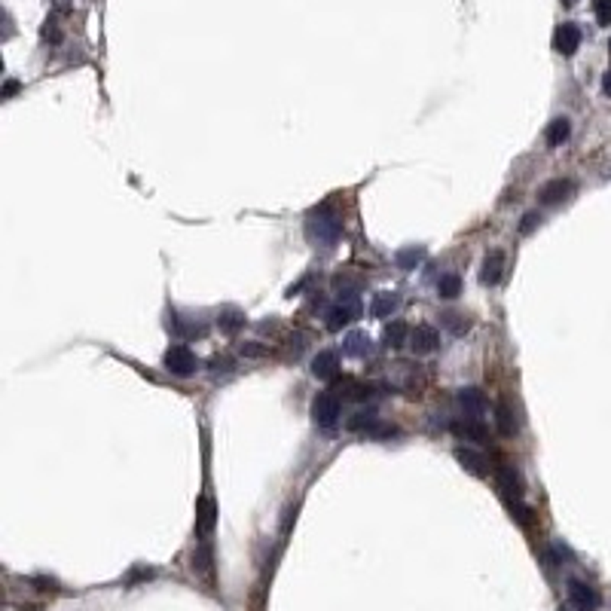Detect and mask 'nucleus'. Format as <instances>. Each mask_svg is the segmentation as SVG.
Segmentation results:
<instances>
[{
	"label": "nucleus",
	"mask_w": 611,
	"mask_h": 611,
	"mask_svg": "<svg viewBox=\"0 0 611 611\" xmlns=\"http://www.w3.org/2000/svg\"><path fill=\"white\" fill-rule=\"evenodd\" d=\"M306 236L318 247H334L343 238V220L330 205H318L306 214Z\"/></svg>",
	"instance_id": "1"
},
{
	"label": "nucleus",
	"mask_w": 611,
	"mask_h": 611,
	"mask_svg": "<svg viewBox=\"0 0 611 611\" xmlns=\"http://www.w3.org/2000/svg\"><path fill=\"white\" fill-rule=\"evenodd\" d=\"M358 315H361L358 293H355V291H343V297H339L336 303L324 312V324H327L330 330H343V327H349Z\"/></svg>",
	"instance_id": "2"
},
{
	"label": "nucleus",
	"mask_w": 611,
	"mask_h": 611,
	"mask_svg": "<svg viewBox=\"0 0 611 611\" xmlns=\"http://www.w3.org/2000/svg\"><path fill=\"white\" fill-rule=\"evenodd\" d=\"M339 413H343V404H339V398L334 391H321L312 398V422L327 431V434L336 428Z\"/></svg>",
	"instance_id": "3"
},
{
	"label": "nucleus",
	"mask_w": 611,
	"mask_h": 611,
	"mask_svg": "<svg viewBox=\"0 0 611 611\" xmlns=\"http://www.w3.org/2000/svg\"><path fill=\"white\" fill-rule=\"evenodd\" d=\"M569 605L575 611H599L602 596H599V590L593 584L571 578L569 581Z\"/></svg>",
	"instance_id": "4"
},
{
	"label": "nucleus",
	"mask_w": 611,
	"mask_h": 611,
	"mask_svg": "<svg viewBox=\"0 0 611 611\" xmlns=\"http://www.w3.org/2000/svg\"><path fill=\"white\" fill-rule=\"evenodd\" d=\"M165 370L172 376H193L196 373V355H193V349H187V345H172V349L165 352Z\"/></svg>",
	"instance_id": "5"
},
{
	"label": "nucleus",
	"mask_w": 611,
	"mask_h": 611,
	"mask_svg": "<svg viewBox=\"0 0 611 611\" xmlns=\"http://www.w3.org/2000/svg\"><path fill=\"white\" fill-rule=\"evenodd\" d=\"M581 40H584L581 28L571 25V22H566V25L556 28V34H553V49L560 52V56H575L578 46H581Z\"/></svg>",
	"instance_id": "6"
},
{
	"label": "nucleus",
	"mask_w": 611,
	"mask_h": 611,
	"mask_svg": "<svg viewBox=\"0 0 611 611\" xmlns=\"http://www.w3.org/2000/svg\"><path fill=\"white\" fill-rule=\"evenodd\" d=\"M455 462H459V465L465 468L468 474H474V477H486V474H489V462H486V455L477 453V450H471V446H459V450H455Z\"/></svg>",
	"instance_id": "7"
},
{
	"label": "nucleus",
	"mask_w": 611,
	"mask_h": 611,
	"mask_svg": "<svg viewBox=\"0 0 611 611\" xmlns=\"http://www.w3.org/2000/svg\"><path fill=\"white\" fill-rule=\"evenodd\" d=\"M437 345H440V334L434 327H428V324H422V327H416L409 334V349L416 355H431V352H437Z\"/></svg>",
	"instance_id": "8"
},
{
	"label": "nucleus",
	"mask_w": 611,
	"mask_h": 611,
	"mask_svg": "<svg viewBox=\"0 0 611 611\" xmlns=\"http://www.w3.org/2000/svg\"><path fill=\"white\" fill-rule=\"evenodd\" d=\"M495 477H498V486H501V492H505L507 501H520L523 498V480H520V474H516L514 468L498 465Z\"/></svg>",
	"instance_id": "9"
},
{
	"label": "nucleus",
	"mask_w": 611,
	"mask_h": 611,
	"mask_svg": "<svg viewBox=\"0 0 611 611\" xmlns=\"http://www.w3.org/2000/svg\"><path fill=\"white\" fill-rule=\"evenodd\" d=\"M575 193V187H571V181H551V184H544L541 187V193H538V202L541 205H562L566 199Z\"/></svg>",
	"instance_id": "10"
},
{
	"label": "nucleus",
	"mask_w": 611,
	"mask_h": 611,
	"mask_svg": "<svg viewBox=\"0 0 611 611\" xmlns=\"http://www.w3.org/2000/svg\"><path fill=\"white\" fill-rule=\"evenodd\" d=\"M459 404H462V409H465V416L468 419H480L483 416V409H486V394L480 391V389H462L459 391Z\"/></svg>",
	"instance_id": "11"
},
{
	"label": "nucleus",
	"mask_w": 611,
	"mask_h": 611,
	"mask_svg": "<svg viewBox=\"0 0 611 611\" xmlns=\"http://www.w3.org/2000/svg\"><path fill=\"white\" fill-rule=\"evenodd\" d=\"M501 275H505V254H501V251H489V254H486V260H483V269H480V282L492 288V284L501 282Z\"/></svg>",
	"instance_id": "12"
},
{
	"label": "nucleus",
	"mask_w": 611,
	"mask_h": 611,
	"mask_svg": "<svg viewBox=\"0 0 611 611\" xmlns=\"http://www.w3.org/2000/svg\"><path fill=\"white\" fill-rule=\"evenodd\" d=\"M571 138V122H569V117H556V120H551V126H547V131H544V144L551 147V150H556V147H562Z\"/></svg>",
	"instance_id": "13"
},
{
	"label": "nucleus",
	"mask_w": 611,
	"mask_h": 611,
	"mask_svg": "<svg viewBox=\"0 0 611 611\" xmlns=\"http://www.w3.org/2000/svg\"><path fill=\"white\" fill-rule=\"evenodd\" d=\"M370 349H373V343H370V336L364 330H352V334H345V339H343V352L349 355V358H367Z\"/></svg>",
	"instance_id": "14"
},
{
	"label": "nucleus",
	"mask_w": 611,
	"mask_h": 611,
	"mask_svg": "<svg viewBox=\"0 0 611 611\" xmlns=\"http://www.w3.org/2000/svg\"><path fill=\"white\" fill-rule=\"evenodd\" d=\"M312 373L318 379H336L339 376V355L336 352H318L312 361Z\"/></svg>",
	"instance_id": "15"
},
{
	"label": "nucleus",
	"mask_w": 611,
	"mask_h": 611,
	"mask_svg": "<svg viewBox=\"0 0 611 611\" xmlns=\"http://www.w3.org/2000/svg\"><path fill=\"white\" fill-rule=\"evenodd\" d=\"M495 428L505 437H514L516 428H520V425H516V416H514V407H510L507 400H498V404H495Z\"/></svg>",
	"instance_id": "16"
},
{
	"label": "nucleus",
	"mask_w": 611,
	"mask_h": 611,
	"mask_svg": "<svg viewBox=\"0 0 611 611\" xmlns=\"http://www.w3.org/2000/svg\"><path fill=\"white\" fill-rule=\"evenodd\" d=\"M398 306H400V297L398 293H391V291H379V293H373V300H370V312H373V318H389Z\"/></svg>",
	"instance_id": "17"
},
{
	"label": "nucleus",
	"mask_w": 611,
	"mask_h": 611,
	"mask_svg": "<svg viewBox=\"0 0 611 611\" xmlns=\"http://www.w3.org/2000/svg\"><path fill=\"white\" fill-rule=\"evenodd\" d=\"M373 425H376V407H361L358 413H352L349 419H345V428H349L352 434H367Z\"/></svg>",
	"instance_id": "18"
},
{
	"label": "nucleus",
	"mask_w": 611,
	"mask_h": 611,
	"mask_svg": "<svg viewBox=\"0 0 611 611\" xmlns=\"http://www.w3.org/2000/svg\"><path fill=\"white\" fill-rule=\"evenodd\" d=\"M218 327L223 330V334H238V330L245 327V312L242 309H236V306H227V309H220V315H218Z\"/></svg>",
	"instance_id": "19"
},
{
	"label": "nucleus",
	"mask_w": 611,
	"mask_h": 611,
	"mask_svg": "<svg viewBox=\"0 0 611 611\" xmlns=\"http://www.w3.org/2000/svg\"><path fill=\"white\" fill-rule=\"evenodd\" d=\"M422 260H425V247L422 245H407V247H400V251L394 254V263H398V269H404V272H413Z\"/></svg>",
	"instance_id": "20"
},
{
	"label": "nucleus",
	"mask_w": 611,
	"mask_h": 611,
	"mask_svg": "<svg viewBox=\"0 0 611 611\" xmlns=\"http://www.w3.org/2000/svg\"><path fill=\"white\" fill-rule=\"evenodd\" d=\"M459 293H462V275L459 272L440 275V282H437V297L440 300H455Z\"/></svg>",
	"instance_id": "21"
},
{
	"label": "nucleus",
	"mask_w": 611,
	"mask_h": 611,
	"mask_svg": "<svg viewBox=\"0 0 611 611\" xmlns=\"http://www.w3.org/2000/svg\"><path fill=\"white\" fill-rule=\"evenodd\" d=\"M407 334H409V327L404 321H391L389 327H385V334H382V343L391 345V349H398V345L407 343Z\"/></svg>",
	"instance_id": "22"
},
{
	"label": "nucleus",
	"mask_w": 611,
	"mask_h": 611,
	"mask_svg": "<svg viewBox=\"0 0 611 611\" xmlns=\"http://www.w3.org/2000/svg\"><path fill=\"white\" fill-rule=\"evenodd\" d=\"M199 535H208L214 529V501L211 498H202L199 501Z\"/></svg>",
	"instance_id": "23"
},
{
	"label": "nucleus",
	"mask_w": 611,
	"mask_h": 611,
	"mask_svg": "<svg viewBox=\"0 0 611 611\" xmlns=\"http://www.w3.org/2000/svg\"><path fill=\"white\" fill-rule=\"evenodd\" d=\"M440 327H446V330H450V334H455V336H465L468 321L462 318L459 312H443V315H440Z\"/></svg>",
	"instance_id": "24"
},
{
	"label": "nucleus",
	"mask_w": 611,
	"mask_h": 611,
	"mask_svg": "<svg viewBox=\"0 0 611 611\" xmlns=\"http://www.w3.org/2000/svg\"><path fill=\"white\" fill-rule=\"evenodd\" d=\"M507 510H510V514H514L523 526H532V520H535V516H532V510L523 505V498H520V501H507Z\"/></svg>",
	"instance_id": "25"
},
{
	"label": "nucleus",
	"mask_w": 611,
	"mask_h": 611,
	"mask_svg": "<svg viewBox=\"0 0 611 611\" xmlns=\"http://www.w3.org/2000/svg\"><path fill=\"white\" fill-rule=\"evenodd\" d=\"M593 13H596V22L602 28L611 25V0H593Z\"/></svg>",
	"instance_id": "26"
},
{
	"label": "nucleus",
	"mask_w": 611,
	"mask_h": 611,
	"mask_svg": "<svg viewBox=\"0 0 611 611\" xmlns=\"http://www.w3.org/2000/svg\"><path fill=\"white\" fill-rule=\"evenodd\" d=\"M193 569L202 571V575H211V553H208V547H202V551L193 556Z\"/></svg>",
	"instance_id": "27"
},
{
	"label": "nucleus",
	"mask_w": 611,
	"mask_h": 611,
	"mask_svg": "<svg viewBox=\"0 0 611 611\" xmlns=\"http://www.w3.org/2000/svg\"><path fill=\"white\" fill-rule=\"evenodd\" d=\"M551 562H569L571 560V553H569V547H562V544H551Z\"/></svg>",
	"instance_id": "28"
},
{
	"label": "nucleus",
	"mask_w": 611,
	"mask_h": 611,
	"mask_svg": "<svg viewBox=\"0 0 611 611\" xmlns=\"http://www.w3.org/2000/svg\"><path fill=\"white\" fill-rule=\"evenodd\" d=\"M535 223H541V218H538V211H532V214H526V218H523L520 229H523V233H529V229L535 227Z\"/></svg>",
	"instance_id": "29"
},
{
	"label": "nucleus",
	"mask_w": 611,
	"mask_h": 611,
	"mask_svg": "<svg viewBox=\"0 0 611 611\" xmlns=\"http://www.w3.org/2000/svg\"><path fill=\"white\" fill-rule=\"evenodd\" d=\"M15 92H19V83H15V80H6V86H3V98H13Z\"/></svg>",
	"instance_id": "30"
},
{
	"label": "nucleus",
	"mask_w": 611,
	"mask_h": 611,
	"mask_svg": "<svg viewBox=\"0 0 611 611\" xmlns=\"http://www.w3.org/2000/svg\"><path fill=\"white\" fill-rule=\"evenodd\" d=\"M211 370L220 373V370H233V364H229V361H211Z\"/></svg>",
	"instance_id": "31"
},
{
	"label": "nucleus",
	"mask_w": 611,
	"mask_h": 611,
	"mask_svg": "<svg viewBox=\"0 0 611 611\" xmlns=\"http://www.w3.org/2000/svg\"><path fill=\"white\" fill-rule=\"evenodd\" d=\"M242 355H254V358H260V355H263V345H245Z\"/></svg>",
	"instance_id": "32"
},
{
	"label": "nucleus",
	"mask_w": 611,
	"mask_h": 611,
	"mask_svg": "<svg viewBox=\"0 0 611 611\" xmlns=\"http://www.w3.org/2000/svg\"><path fill=\"white\" fill-rule=\"evenodd\" d=\"M602 92H605V95L611 98V71H608L605 76H602Z\"/></svg>",
	"instance_id": "33"
},
{
	"label": "nucleus",
	"mask_w": 611,
	"mask_h": 611,
	"mask_svg": "<svg viewBox=\"0 0 611 611\" xmlns=\"http://www.w3.org/2000/svg\"><path fill=\"white\" fill-rule=\"evenodd\" d=\"M608 56H611V40H608Z\"/></svg>",
	"instance_id": "34"
}]
</instances>
